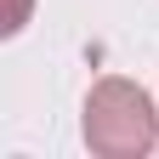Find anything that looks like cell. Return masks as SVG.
Wrapping results in <instances>:
<instances>
[{"instance_id": "1", "label": "cell", "mask_w": 159, "mask_h": 159, "mask_svg": "<svg viewBox=\"0 0 159 159\" xmlns=\"http://www.w3.org/2000/svg\"><path fill=\"white\" fill-rule=\"evenodd\" d=\"M85 148L102 153V159H136L159 142V108L148 102L142 85H131V80H97L91 97H85Z\"/></svg>"}, {"instance_id": "2", "label": "cell", "mask_w": 159, "mask_h": 159, "mask_svg": "<svg viewBox=\"0 0 159 159\" xmlns=\"http://www.w3.org/2000/svg\"><path fill=\"white\" fill-rule=\"evenodd\" d=\"M23 17H29V0H17V6H11V23H6V29H23Z\"/></svg>"}]
</instances>
